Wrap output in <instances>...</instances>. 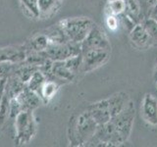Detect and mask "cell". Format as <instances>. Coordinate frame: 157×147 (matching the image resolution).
<instances>
[{
	"label": "cell",
	"instance_id": "18",
	"mask_svg": "<svg viewBox=\"0 0 157 147\" xmlns=\"http://www.w3.org/2000/svg\"><path fill=\"white\" fill-rule=\"evenodd\" d=\"M153 80L155 82H157V62L155 64V67H154V71H153Z\"/></svg>",
	"mask_w": 157,
	"mask_h": 147
},
{
	"label": "cell",
	"instance_id": "2",
	"mask_svg": "<svg viewBox=\"0 0 157 147\" xmlns=\"http://www.w3.org/2000/svg\"><path fill=\"white\" fill-rule=\"evenodd\" d=\"M94 24L90 19L81 17L64 20L59 27L69 40L81 44Z\"/></svg>",
	"mask_w": 157,
	"mask_h": 147
},
{
	"label": "cell",
	"instance_id": "11",
	"mask_svg": "<svg viewBox=\"0 0 157 147\" xmlns=\"http://www.w3.org/2000/svg\"><path fill=\"white\" fill-rule=\"evenodd\" d=\"M126 2L125 0H108L105 6L106 15L119 16L125 12Z\"/></svg>",
	"mask_w": 157,
	"mask_h": 147
},
{
	"label": "cell",
	"instance_id": "12",
	"mask_svg": "<svg viewBox=\"0 0 157 147\" xmlns=\"http://www.w3.org/2000/svg\"><path fill=\"white\" fill-rule=\"evenodd\" d=\"M53 74L58 77L62 78L65 81H72L75 75L69 70L68 67L66 66L65 60L64 61H58L56 64L53 65Z\"/></svg>",
	"mask_w": 157,
	"mask_h": 147
},
{
	"label": "cell",
	"instance_id": "15",
	"mask_svg": "<svg viewBox=\"0 0 157 147\" xmlns=\"http://www.w3.org/2000/svg\"><path fill=\"white\" fill-rule=\"evenodd\" d=\"M106 26L112 32H115L116 29L119 28L120 24V20L118 16H114V15H106Z\"/></svg>",
	"mask_w": 157,
	"mask_h": 147
},
{
	"label": "cell",
	"instance_id": "1",
	"mask_svg": "<svg viewBox=\"0 0 157 147\" xmlns=\"http://www.w3.org/2000/svg\"><path fill=\"white\" fill-rule=\"evenodd\" d=\"M97 127L98 124L92 118L90 113L86 110L82 113L73 124L70 139L73 143H76L78 145L87 143L88 140L94 135Z\"/></svg>",
	"mask_w": 157,
	"mask_h": 147
},
{
	"label": "cell",
	"instance_id": "17",
	"mask_svg": "<svg viewBox=\"0 0 157 147\" xmlns=\"http://www.w3.org/2000/svg\"><path fill=\"white\" fill-rule=\"evenodd\" d=\"M149 17L152 18V19H154L155 21L157 22V2L155 3V5L153 6V8L151 9V12L149 14Z\"/></svg>",
	"mask_w": 157,
	"mask_h": 147
},
{
	"label": "cell",
	"instance_id": "16",
	"mask_svg": "<svg viewBox=\"0 0 157 147\" xmlns=\"http://www.w3.org/2000/svg\"><path fill=\"white\" fill-rule=\"evenodd\" d=\"M56 90V85L55 83L52 82H47L42 86V91H43V95L45 97H52L54 94V92Z\"/></svg>",
	"mask_w": 157,
	"mask_h": 147
},
{
	"label": "cell",
	"instance_id": "9",
	"mask_svg": "<svg viewBox=\"0 0 157 147\" xmlns=\"http://www.w3.org/2000/svg\"><path fill=\"white\" fill-rule=\"evenodd\" d=\"M107 101H108V105H109L111 116L114 117L117 114H119V113L129 104L131 99L128 93L124 91H120L110 96L107 99Z\"/></svg>",
	"mask_w": 157,
	"mask_h": 147
},
{
	"label": "cell",
	"instance_id": "7",
	"mask_svg": "<svg viewBox=\"0 0 157 147\" xmlns=\"http://www.w3.org/2000/svg\"><path fill=\"white\" fill-rule=\"evenodd\" d=\"M140 111L144 120L150 126H157V98L151 94L146 93L141 101Z\"/></svg>",
	"mask_w": 157,
	"mask_h": 147
},
{
	"label": "cell",
	"instance_id": "4",
	"mask_svg": "<svg viewBox=\"0 0 157 147\" xmlns=\"http://www.w3.org/2000/svg\"><path fill=\"white\" fill-rule=\"evenodd\" d=\"M111 50L104 49H92L82 52V73H90L105 65L109 61Z\"/></svg>",
	"mask_w": 157,
	"mask_h": 147
},
{
	"label": "cell",
	"instance_id": "3",
	"mask_svg": "<svg viewBox=\"0 0 157 147\" xmlns=\"http://www.w3.org/2000/svg\"><path fill=\"white\" fill-rule=\"evenodd\" d=\"M135 115H136V110H135V105L134 102L132 100L129 102L124 109H123L119 114L111 118V122L116 127L118 134H120L121 138L123 141L126 143V141L129 139L131 135L132 126H134V121H135Z\"/></svg>",
	"mask_w": 157,
	"mask_h": 147
},
{
	"label": "cell",
	"instance_id": "5",
	"mask_svg": "<svg viewBox=\"0 0 157 147\" xmlns=\"http://www.w3.org/2000/svg\"><path fill=\"white\" fill-rule=\"evenodd\" d=\"M82 52L92 49H104L111 50V44L108 39L103 28L97 24H94L93 28L88 32L86 37L81 43Z\"/></svg>",
	"mask_w": 157,
	"mask_h": 147
},
{
	"label": "cell",
	"instance_id": "13",
	"mask_svg": "<svg viewBox=\"0 0 157 147\" xmlns=\"http://www.w3.org/2000/svg\"><path fill=\"white\" fill-rule=\"evenodd\" d=\"M141 24H144L145 31L150 36L153 45H157V22L154 19L147 17L142 20Z\"/></svg>",
	"mask_w": 157,
	"mask_h": 147
},
{
	"label": "cell",
	"instance_id": "19",
	"mask_svg": "<svg viewBox=\"0 0 157 147\" xmlns=\"http://www.w3.org/2000/svg\"><path fill=\"white\" fill-rule=\"evenodd\" d=\"M156 85H157V82H156Z\"/></svg>",
	"mask_w": 157,
	"mask_h": 147
},
{
	"label": "cell",
	"instance_id": "10",
	"mask_svg": "<svg viewBox=\"0 0 157 147\" xmlns=\"http://www.w3.org/2000/svg\"><path fill=\"white\" fill-rule=\"evenodd\" d=\"M125 2H126V9L124 13L128 15L135 23L136 24L141 23L142 20L145 17L144 13H142L139 0H125Z\"/></svg>",
	"mask_w": 157,
	"mask_h": 147
},
{
	"label": "cell",
	"instance_id": "8",
	"mask_svg": "<svg viewBox=\"0 0 157 147\" xmlns=\"http://www.w3.org/2000/svg\"><path fill=\"white\" fill-rule=\"evenodd\" d=\"M87 111L90 113V115L98 124V126L106 124V123L109 122L112 118L107 99L93 103L92 105L88 107Z\"/></svg>",
	"mask_w": 157,
	"mask_h": 147
},
{
	"label": "cell",
	"instance_id": "14",
	"mask_svg": "<svg viewBox=\"0 0 157 147\" xmlns=\"http://www.w3.org/2000/svg\"><path fill=\"white\" fill-rule=\"evenodd\" d=\"M38 11L40 13H54L58 8L56 0H37Z\"/></svg>",
	"mask_w": 157,
	"mask_h": 147
},
{
	"label": "cell",
	"instance_id": "6",
	"mask_svg": "<svg viewBox=\"0 0 157 147\" xmlns=\"http://www.w3.org/2000/svg\"><path fill=\"white\" fill-rule=\"evenodd\" d=\"M130 40L132 46L139 50H146L153 46V42L141 23L136 24L130 32Z\"/></svg>",
	"mask_w": 157,
	"mask_h": 147
}]
</instances>
